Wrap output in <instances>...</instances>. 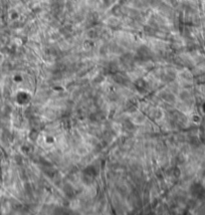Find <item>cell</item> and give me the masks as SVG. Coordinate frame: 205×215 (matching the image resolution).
Segmentation results:
<instances>
[{"label": "cell", "mask_w": 205, "mask_h": 215, "mask_svg": "<svg viewBox=\"0 0 205 215\" xmlns=\"http://www.w3.org/2000/svg\"><path fill=\"white\" fill-rule=\"evenodd\" d=\"M2 60V55L0 54V60Z\"/></svg>", "instance_id": "6da1fadb"}]
</instances>
